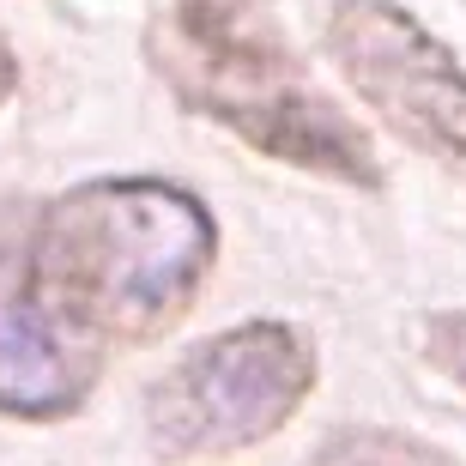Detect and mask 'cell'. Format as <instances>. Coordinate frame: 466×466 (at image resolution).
<instances>
[{
    "mask_svg": "<svg viewBox=\"0 0 466 466\" xmlns=\"http://www.w3.org/2000/svg\"><path fill=\"white\" fill-rule=\"evenodd\" d=\"M31 255L49 297L91 339H152L188 315L218 260V230L170 182H86L31 200Z\"/></svg>",
    "mask_w": 466,
    "mask_h": 466,
    "instance_id": "cell-1",
    "label": "cell"
},
{
    "mask_svg": "<svg viewBox=\"0 0 466 466\" xmlns=\"http://www.w3.org/2000/svg\"><path fill=\"white\" fill-rule=\"evenodd\" d=\"M152 67L182 109L230 127L255 152L351 188L381 182L370 134L303 79L291 49L260 18V0H164L152 25Z\"/></svg>",
    "mask_w": 466,
    "mask_h": 466,
    "instance_id": "cell-2",
    "label": "cell"
},
{
    "mask_svg": "<svg viewBox=\"0 0 466 466\" xmlns=\"http://www.w3.org/2000/svg\"><path fill=\"white\" fill-rule=\"evenodd\" d=\"M315 388V346L291 321H242L152 381L146 431L164 454H237L297 418Z\"/></svg>",
    "mask_w": 466,
    "mask_h": 466,
    "instance_id": "cell-3",
    "label": "cell"
},
{
    "mask_svg": "<svg viewBox=\"0 0 466 466\" xmlns=\"http://www.w3.org/2000/svg\"><path fill=\"white\" fill-rule=\"evenodd\" d=\"M328 55L339 79L406 146L466 182V67L394 0H333Z\"/></svg>",
    "mask_w": 466,
    "mask_h": 466,
    "instance_id": "cell-4",
    "label": "cell"
},
{
    "mask_svg": "<svg viewBox=\"0 0 466 466\" xmlns=\"http://www.w3.org/2000/svg\"><path fill=\"white\" fill-rule=\"evenodd\" d=\"M109 346L49 297L31 255V200H0V412H79L104 376Z\"/></svg>",
    "mask_w": 466,
    "mask_h": 466,
    "instance_id": "cell-5",
    "label": "cell"
},
{
    "mask_svg": "<svg viewBox=\"0 0 466 466\" xmlns=\"http://www.w3.org/2000/svg\"><path fill=\"white\" fill-rule=\"evenodd\" d=\"M309 466H454L449 454L406 431H381V424H346L315 442Z\"/></svg>",
    "mask_w": 466,
    "mask_h": 466,
    "instance_id": "cell-6",
    "label": "cell"
},
{
    "mask_svg": "<svg viewBox=\"0 0 466 466\" xmlns=\"http://www.w3.org/2000/svg\"><path fill=\"white\" fill-rule=\"evenodd\" d=\"M418 346H424V358H431L442 376H454L466 388V309L424 315V321H418Z\"/></svg>",
    "mask_w": 466,
    "mask_h": 466,
    "instance_id": "cell-7",
    "label": "cell"
},
{
    "mask_svg": "<svg viewBox=\"0 0 466 466\" xmlns=\"http://www.w3.org/2000/svg\"><path fill=\"white\" fill-rule=\"evenodd\" d=\"M13 86H18V61H13V49L0 43V104L13 97Z\"/></svg>",
    "mask_w": 466,
    "mask_h": 466,
    "instance_id": "cell-8",
    "label": "cell"
}]
</instances>
